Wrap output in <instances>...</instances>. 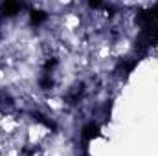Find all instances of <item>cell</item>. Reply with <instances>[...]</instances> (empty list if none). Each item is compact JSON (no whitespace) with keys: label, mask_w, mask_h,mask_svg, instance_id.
Here are the masks:
<instances>
[{"label":"cell","mask_w":158,"mask_h":156,"mask_svg":"<svg viewBox=\"0 0 158 156\" xmlns=\"http://www.w3.org/2000/svg\"><path fill=\"white\" fill-rule=\"evenodd\" d=\"M42 20H46V15L44 13H40V11H33L31 13V22L33 24H40Z\"/></svg>","instance_id":"277c9868"},{"label":"cell","mask_w":158,"mask_h":156,"mask_svg":"<svg viewBox=\"0 0 158 156\" xmlns=\"http://www.w3.org/2000/svg\"><path fill=\"white\" fill-rule=\"evenodd\" d=\"M20 7H22L20 4H13V2H7V4H4V6H2L4 13H7V15H13V13H17Z\"/></svg>","instance_id":"3957f363"},{"label":"cell","mask_w":158,"mask_h":156,"mask_svg":"<svg viewBox=\"0 0 158 156\" xmlns=\"http://www.w3.org/2000/svg\"><path fill=\"white\" fill-rule=\"evenodd\" d=\"M83 92H85L83 84H76V86H72V88L68 90V94H66V103H68V105H76V103H79Z\"/></svg>","instance_id":"6da1fadb"},{"label":"cell","mask_w":158,"mask_h":156,"mask_svg":"<svg viewBox=\"0 0 158 156\" xmlns=\"http://www.w3.org/2000/svg\"><path fill=\"white\" fill-rule=\"evenodd\" d=\"M22 156H40V154H39V151H37V149H28V151H24V153H22Z\"/></svg>","instance_id":"5b68a950"},{"label":"cell","mask_w":158,"mask_h":156,"mask_svg":"<svg viewBox=\"0 0 158 156\" xmlns=\"http://www.w3.org/2000/svg\"><path fill=\"white\" fill-rule=\"evenodd\" d=\"M98 132H99V127L92 121V123H88V125L83 129V138H85V140H92V138L98 136Z\"/></svg>","instance_id":"7a4b0ae2"}]
</instances>
